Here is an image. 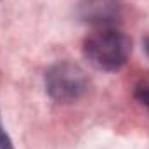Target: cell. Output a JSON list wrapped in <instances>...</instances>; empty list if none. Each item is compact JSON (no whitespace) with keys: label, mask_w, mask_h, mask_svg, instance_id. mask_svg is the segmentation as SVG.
<instances>
[{"label":"cell","mask_w":149,"mask_h":149,"mask_svg":"<svg viewBox=\"0 0 149 149\" xmlns=\"http://www.w3.org/2000/svg\"><path fill=\"white\" fill-rule=\"evenodd\" d=\"M132 43L116 28H99L83 42L85 59L97 70L116 71L128 61Z\"/></svg>","instance_id":"obj_1"},{"label":"cell","mask_w":149,"mask_h":149,"mask_svg":"<svg viewBox=\"0 0 149 149\" xmlns=\"http://www.w3.org/2000/svg\"><path fill=\"white\" fill-rule=\"evenodd\" d=\"M87 88L88 78L74 63H57L45 71V90L57 102L71 104L83 97Z\"/></svg>","instance_id":"obj_2"},{"label":"cell","mask_w":149,"mask_h":149,"mask_svg":"<svg viewBox=\"0 0 149 149\" xmlns=\"http://www.w3.org/2000/svg\"><path fill=\"white\" fill-rule=\"evenodd\" d=\"M76 17L95 28H114L121 19L120 0H78Z\"/></svg>","instance_id":"obj_3"},{"label":"cell","mask_w":149,"mask_h":149,"mask_svg":"<svg viewBox=\"0 0 149 149\" xmlns=\"http://www.w3.org/2000/svg\"><path fill=\"white\" fill-rule=\"evenodd\" d=\"M134 95H135V99H137L142 106H146L149 109V83H139V85L135 87Z\"/></svg>","instance_id":"obj_4"},{"label":"cell","mask_w":149,"mask_h":149,"mask_svg":"<svg viewBox=\"0 0 149 149\" xmlns=\"http://www.w3.org/2000/svg\"><path fill=\"white\" fill-rule=\"evenodd\" d=\"M0 149H14L10 139H9V135L5 134V130L2 127V121H0Z\"/></svg>","instance_id":"obj_5"},{"label":"cell","mask_w":149,"mask_h":149,"mask_svg":"<svg viewBox=\"0 0 149 149\" xmlns=\"http://www.w3.org/2000/svg\"><path fill=\"white\" fill-rule=\"evenodd\" d=\"M144 49H146V52H148V56H149V37L144 40Z\"/></svg>","instance_id":"obj_6"}]
</instances>
